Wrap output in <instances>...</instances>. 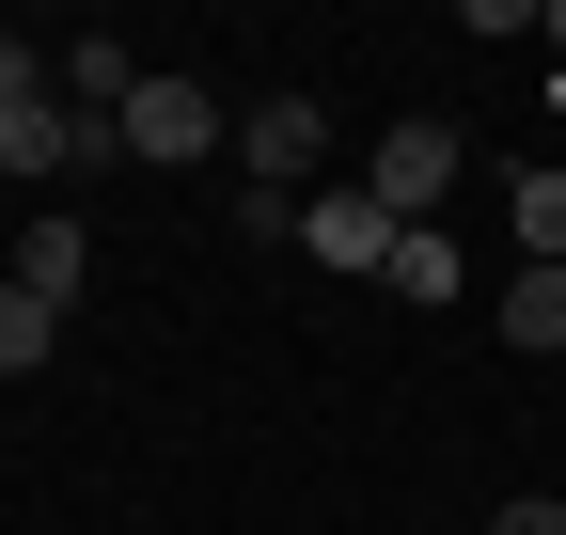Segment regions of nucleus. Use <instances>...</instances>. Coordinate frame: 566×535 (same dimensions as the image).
<instances>
[{"label": "nucleus", "mask_w": 566, "mask_h": 535, "mask_svg": "<svg viewBox=\"0 0 566 535\" xmlns=\"http://www.w3.org/2000/svg\"><path fill=\"white\" fill-rule=\"evenodd\" d=\"M504 347L566 363V268H520V284H504Z\"/></svg>", "instance_id": "obj_7"}, {"label": "nucleus", "mask_w": 566, "mask_h": 535, "mask_svg": "<svg viewBox=\"0 0 566 535\" xmlns=\"http://www.w3.org/2000/svg\"><path fill=\"white\" fill-rule=\"evenodd\" d=\"M535 32H551V48H566V0H551V17H535Z\"/></svg>", "instance_id": "obj_13"}, {"label": "nucleus", "mask_w": 566, "mask_h": 535, "mask_svg": "<svg viewBox=\"0 0 566 535\" xmlns=\"http://www.w3.org/2000/svg\"><path fill=\"white\" fill-rule=\"evenodd\" d=\"M504 221H520V268H566V174H520Z\"/></svg>", "instance_id": "obj_8"}, {"label": "nucleus", "mask_w": 566, "mask_h": 535, "mask_svg": "<svg viewBox=\"0 0 566 535\" xmlns=\"http://www.w3.org/2000/svg\"><path fill=\"white\" fill-rule=\"evenodd\" d=\"M378 284H394V300H457V237H441V221H409Z\"/></svg>", "instance_id": "obj_9"}, {"label": "nucleus", "mask_w": 566, "mask_h": 535, "mask_svg": "<svg viewBox=\"0 0 566 535\" xmlns=\"http://www.w3.org/2000/svg\"><path fill=\"white\" fill-rule=\"evenodd\" d=\"M111 158H158V174H189V158H221V95H205L189 63H158V80L126 95V126H111Z\"/></svg>", "instance_id": "obj_1"}, {"label": "nucleus", "mask_w": 566, "mask_h": 535, "mask_svg": "<svg viewBox=\"0 0 566 535\" xmlns=\"http://www.w3.org/2000/svg\"><path fill=\"white\" fill-rule=\"evenodd\" d=\"M0 174H111V143L63 95H17V111H0Z\"/></svg>", "instance_id": "obj_5"}, {"label": "nucleus", "mask_w": 566, "mask_h": 535, "mask_svg": "<svg viewBox=\"0 0 566 535\" xmlns=\"http://www.w3.org/2000/svg\"><path fill=\"white\" fill-rule=\"evenodd\" d=\"M48 347H63V315H48V300H32V284H0V378H32V363H48Z\"/></svg>", "instance_id": "obj_10"}, {"label": "nucleus", "mask_w": 566, "mask_h": 535, "mask_svg": "<svg viewBox=\"0 0 566 535\" xmlns=\"http://www.w3.org/2000/svg\"><path fill=\"white\" fill-rule=\"evenodd\" d=\"M457 174H472V158H457V126H441V111L378 126V158H363V189H378L394 221H441V189H457Z\"/></svg>", "instance_id": "obj_3"}, {"label": "nucleus", "mask_w": 566, "mask_h": 535, "mask_svg": "<svg viewBox=\"0 0 566 535\" xmlns=\"http://www.w3.org/2000/svg\"><path fill=\"white\" fill-rule=\"evenodd\" d=\"M315 158H331V111H315V95H252V111H237V189H283V206H300Z\"/></svg>", "instance_id": "obj_4"}, {"label": "nucleus", "mask_w": 566, "mask_h": 535, "mask_svg": "<svg viewBox=\"0 0 566 535\" xmlns=\"http://www.w3.org/2000/svg\"><path fill=\"white\" fill-rule=\"evenodd\" d=\"M17 284H32V300L63 315V300L95 284V237H80V221H32V237H17Z\"/></svg>", "instance_id": "obj_6"}, {"label": "nucleus", "mask_w": 566, "mask_h": 535, "mask_svg": "<svg viewBox=\"0 0 566 535\" xmlns=\"http://www.w3.org/2000/svg\"><path fill=\"white\" fill-rule=\"evenodd\" d=\"M17 95H48V48H17V32H0V111H17Z\"/></svg>", "instance_id": "obj_12"}, {"label": "nucleus", "mask_w": 566, "mask_h": 535, "mask_svg": "<svg viewBox=\"0 0 566 535\" xmlns=\"http://www.w3.org/2000/svg\"><path fill=\"white\" fill-rule=\"evenodd\" d=\"M488 535H566V489H520V504H488Z\"/></svg>", "instance_id": "obj_11"}, {"label": "nucleus", "mask_w": 566, "mask_h": 535, "mask_svg": "<svg viewBox=\"0 0 566 535\" xmlns=\"http://www.w3.org/2000/svg\"><path fill=\"white\" fill-rule=\"evenodd\" d=\"M394 237H409V221L378 206L363 174H346V189H300V252L331 268V284H378V268H394Z\"/></svg>", "instance_id": "obj_2"}]
</instances>
